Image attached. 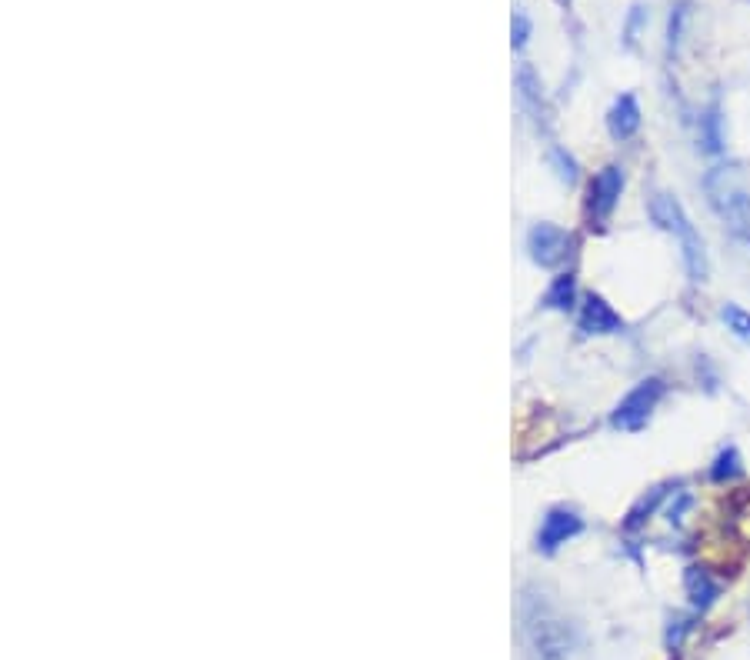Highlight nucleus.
Here are the masks:
<instances>
[{
  "mask_svg": "<svg viewBox=\"0 0 750 660\" xmlns=\"http://www.w3.org/2000/svg\"><path fill=\"white\" fill-rule=\"evenodd\" d=\"M650 217H654V224L664 227L667 234L677 237L687 277L694 280V284H704L707 280V250H704V240H700V234H697V227L690 224V217L684 214V207H680L670 194H654L650 197Z\"/></svg>",
  "mask_w": 750,
  "mask_h": 660,
  "instance_id": "f257e3e1",
  "label": "nucleus"
},
{
  "mask_svg": "<svg viewBox=\"0 0 750 660\" xmlns=\"http://www.w3.org/2000/svg\"><path fill=\"white\" fill-rule=\"evenodd\" d=\"M704 190L707 200L714 207V214L720 217V224L727 227V234L740 240L744 247H750V194L730 177V170L717 167L704 177Z\"/></svg>",
  "mask_w": 750,
  "mask_h": 660,
  "instance_id": "f03ea898",
  "label": "nucleus"
},
{
  "mask_svg": "<svg viewBox=\"0 0 750 660\" xmlns=\"http://www.w3.org/2000/svg\"><path fill=\"white\" fill-rule=\"evenodd\" d=\"M520 620H524V637L534 660H567L570 654V630L564 627V620L554 617L544 600L527 597L524 610H520Z\"/></svg>",
  "mask_w": 750,
  "mask_h": 660,
  "instance_id": "7ed1b4c3",
  "label": "nucleus"
},
{
  "mask_svg": "<svg viewBox=\"0 0 750 660\" xmlns=\"http://www.w3.org/2000/svg\"><path fill=\"white\" fill-rule=\"evenodd\" d=\"M660 397H664V380H660V377L640 380V384L614 407L610 424H614L617 430H627V434H637V430H644L647 420L654 417Z\"/></svg>",
  "mask_w": 750,
  "mask_h": 660,
  "instance_id": "20e7f679",
  "label": "nucleus"
},
{
  "mask_svg": "<svg viewBox=\"0 0 750 660\" xmlns=\"http://www.w3.org/2000/svg\"><path fill=\"white\" fill-rule=\"evenodd\" d=\"M620 194H624V170H620L617 164H607L594 180H590V190H587L590 224H604V220L614 214Z\"/></svg>",
  "mask_w": 750,
  "mask_h": 660,
  "instance_id": "39448f33",
  "label": "nucleus"
},
{
  "mask_svg": "<svg viewBox=\"0 0 750 660\" xmlns=\"http://www.w3.org/2000/svg\"><path fill=\"white\" fill-rule=\"evenodd\" d=\"M530 260L540 267H560L570 254V234L557 224H534L527 234Z\"/></svg>",
  "mask_w": 750,
  "mask_h": 660,
  "instance_id": "423d86ee",
  "label": "nucleus"
},
{
  "mask_svg": "<svg viewBox=\"0 0 750 660\" xmlns=\"http://www.w3.org/2000/svg\"><path fill=\"white\" fill-rule=\"evenodd\" d=\"M580 530H584V517L570 507H554L547 510L544 524L537 530V550L540 554H557L567 540H574Z\"/></svg>",
  "mask_w": 750,
  "mask_h": 660,
  "instance_id": "0eeeda50",
  "label": "nucleus"
},
{
  "mask_svg": "<svg viewBox=\"0 0 750 660\" xmlns=\"http://www.w3.org/2000/svg\"><path fill=\"white\" fill-rule=\"evenodd\" d=\"M577 320H580V330H584V334H597V337L620 334V330H624V317H620L617 310L610 307L600 294H590L584 300V307H580V317Z\"/></svg>",
  "mask_w": 750,
  "mask_h": 660,
  "instance_id": "6e6552de",
  "label": "nucleus"
},
{
  "mask_svg": "<svg viewBox=\"0 0 750 660\" xmlns=\"http://www.w3.org/2000/svg\"><path fill=\"white\" fill-rule=\"evenodd\" d=\"M607 130L614 140H630L640 130V104L634 94H620L607 110Z\"/></svg>",
  "mask_w": 750,
  "mask_h": 660,
  "instance_id": "1a4fd4ad",
  "label": "nucleus"
},
{
  "mask_svg": "<svg viewBox=\"0 0 750 660\" xmlns=\"http://www.w3.org/2000/svg\"><path fill=\"white\" fill-rule=\"evenodd\" d=\"M684 590H687V600L694 610H710L717 600V584L710 580V574L704 567H687L684 570Z\"/></svg>",
  "mask_w": 750,
  "mask_h": 660,
  "instance_id": "9d476101",
  "label": "nucleus"
},
{
  "mask_svg": "<svg viewBox=\"0 0 750 660\" xmlns=\"http://www.w3.org/2000/svg\"><path fill=\"white\" fill-rule=\"evenodd\" d=\"M574 300H577V284H574V277L570 274H560L554 284H550V290L544 294V307H550V310H570L574 307Z\"/></svg>",
  "mask_w": 750,
  "mask_h": 660,
  "instance_id": "9b49d317",
  "label": "nucleus"
},
{
  "mask_svg": "<svg viewBox=\"0 0 750 660\" xmlns=\"http://www.w3.org/2000/svg\"><path fill=\"white\" fill-rule=\"evenodd\" d=\"M517 97H520V104L527 110H534V114L540 110V80L530 64H520L517 70Z\"/></svg>",
  "mask_w": 750,
  "mask_h": 660,
  "instance_id": "f8f14e48",
  "label": "nucleus"
},
{
  "mask_svg": "<svg viewBox=\"0 0 750 660\" xmlns=\"http://www.w3.org/2000/svg\"><path fill=\"white\" fill-rule=\"evenodd\" d=\"M700 144H704L707 154H720L724 150V137H720V114L717 107H710L704 117H700Z\"/></svg>",
  "mask_w": 750,
  "mask_h": 660,
  "instance_id": "ddd939ff",
  "label": "nucleus"
},
{
  "mask_svg": "<svg viewBox=\"0 0 750 660\" xmlns=\"http://www.w3.org/2000/svg\"><path fill=\"white\" fill-rule=\"evenodd\" d=\"M737 474H740V454H737V447H724L717 454L714 464H710V480L724 484V480L737 477Z\"/></svg>",
  "mask_w": 750,
  "mask_h": 660,
  "instance_id": "4468645a",
  "label": "nucleus"
},
{
  "mask_svg": "<svg viewBox=\"0 0 750 660\" xmlns=\"http://www.w3.org/2000/svg\"><path fill=\"white\" fill-rule=\"evenodd\" d=\"M660 497H664V487H654V490H650L647 497H640L637 504L630 507V514H627V524H624V527H627V530H637V527L644 524V520H647L650 514H654V510H657Z\"/></svg>",
  "mask_w": 750,
  "mask_h": 660,
  "instance_id": "2eb2a0df",
  "label": "nucleus"
},
{
  "mask_svg": "<svg viewBox=\"0 0 750 660\" xmlns=\"http://www.w3.org/2000/svg\"><path fill=\"white\" fill-rule=\"evenodd\" d=\"M720 317H724L730 334L750 340V310H744L740 304H724V307H720Z\"/></svg>",
  "mask_w": 750,
  "mask_h": 660,
  "instance_id": "dca6fc26",
  "label": "nucleus"
},
{
  "mask_svg": "<svg viewBox=\"0 0 750 660\" xmlns=\"http://www.w3.org/2000/svg\"><path fill=\"white\" fill-rule=\"evenodd\" d=\"M687 4H677L674 14H670L667 20V50L674 54V50L680 47V37H684V24H687Z\"/></svg>",
  "mask_w": 750,
  "mask_h": 660,
  "instance_id": "f3484780",
  "label": "nucleus"
},
{
  "mask_svg": "<svg viewBox=\"0 0 750 660\" xmlns=\"http://www.w3.org/2000/svg\"><path fill=\"white\" fill-rule=\"evenodd\" d=\"M527 37H530V17L527 14H514V20H510V40H514V47L520 50L527 44Z\"/></svg>",
  "mask_w": 750,
  "mask_h": 660,
  "instance_id": "a211bd4d",
  "label": "nucleus"
},
{
  "mask_svg": "<svg viewBox=\"0 0 750 660\" xmlns=\"http://www.w3.org/2000/svg\"><path fill=\"white\" fill-rule=\"evenodd\" d=\"M550 157H554V164L560 167L557 174L564 177L567 184H574V180H577V160L570 157V154H564V150H560V147H554V154H550Z\"/></svg>",
  "mask_w": 750,
  "mask_h": 660,
  "instance_id": "6ab92c4d",
  "label": "nucleus"
},
{
  "mask_svg": "<svg viewBox=\"0 0 750 660\" xmlns=\"http://www.w3.org/2000/svg\"><path fill=\"white\" fill-rule=\"evenodd\" d=\"M690 504H694V497H690V494H677L674 504L667 507V520H670V524H680V520H684V514L690 510Z\"/></svg>",
  "mask_w": 750,
  "mask_h": 660,
  "instance_id": "aec40b11",
  "label": "nucleus"
},
{
  "mask_svg": "<svg viewBox=\"0 0 750 660\" xmlns=\"http://www.w3.org/2000/svg\"><path fill=\"white\" fill-rule=\"evenodd\" d=\"M684 634H687V620H684V617L670 620V627H667V647H670V650H677V647H680V640H684Z\"/></svg>",
  "mask_w": 750,
  "mask_h": 660,
  "instance_id": "412c9836",
  "label": "nucleus"
},
{
  "mask_svg": "<svg viewBox=\"0 0 750 660\" xmlns=\"http://www.w3.org/2000/svg\"><path fill=\"white\" fill-rule=\"evenodd\" d=\"M640 20H644V7H640V4H634V7H630V17H627V30H624L627 44H634V40H637Z\"/></svg>",
  "mask_w": 750,
  "mask_h": 660,
  "instance_id": "4be33fe9",
  "label": "nucleus"
}]
</instances>
